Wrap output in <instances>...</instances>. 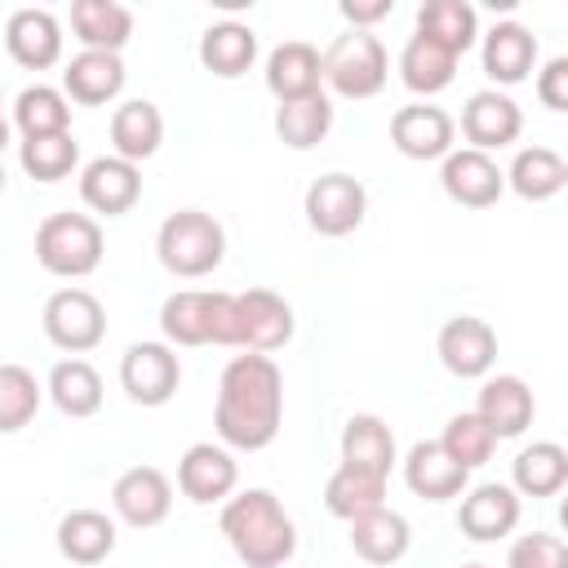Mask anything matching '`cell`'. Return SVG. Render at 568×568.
I'll use <instances>...</instances> for the list:
<instances>
[{"label": "cell", "mask_w": 568, "mask_h": 568, "mask_svg": "<svg viewBox=\"0 0 568 568\" xmlns=\"http://www.w3.org/2000/svg\"><path fill=\"white\" fill-rule=\"evenodd\" d=\"M284 422V373L271 355H235L217 377L213 426L222 448L257 453L280 435Z\"/></svg>", "instance_id": "6da1fadb"}, {"label": "cell", "mask_w": 568, "mask_h": 568, "mask_svg": "<svg viewBox=\"0 0 568 568\" xmlns=\"http://www.w3.org/2000/svg\"><path fill=\"white\" fill-rule=\"evenodd\" d=\"M217 528L244 568H284L297 550V528L271 488H244L222 501Z\"/></svg>", "instance_id": "7a4b0ae2"}, {"label": "cell", "mask_w": 568, "mask_h": 568, "mask_svg": "<svg viewBox=\"0 0 568 568\" xmlns=\"http://www.w3.org/2000/svg\"><path fill=\"white\" fill-rule=\"evenodd\" d=\"M155 257L178 280L213 275L222 266V257H226V231L204 209H178L155 231Z\"/></svg>", "instance_id": "3957f363"}, {"label": "cell", "mask_w": 568, "mask_h": 568, "mask_svg": "<svg viewBox=\"0 0 568 568\" xmlns=\"http://www.w3.org/2000/svg\"><path fill=\"white\" fill-rule=\"evenodd\" d=\"M36 262L58 280H84L102 266V226L89 213H49L36 226Z\"/></svg>", "instance_id": "277c9868"}, {"label": "cell", "mask_w": 568, "mask_h": 568, "mask_svg": "<svg viewBox=\"0 0 568 568\" xmlns=\"http://www.w3.org/2000/svg\"><path fill=\"white\" fill-rule=\"evenodd\" d=\"M320 67H324V84L337 98H355V102L359 98H377L386 89V75H390L386 44L373 31H342L320 53Z\"/></svg>", "instance_id": "5b68a950"}, {"label": "cell", "mask_w": 568, "mask_h": 568, "mask_svg": "<svg viewBox=\"0 0 568 568\" xmlns=\"http://www.w3.org/2000/svg\"><path fill=\"white\" fill-rule=\"evenodd\" d=\"M40 324H44V337L67 351V355H84L93 346H102L106 337V311L102 302L89 293V288H58L49 293L44 311H40Z\"/></svg>", "instance_id": "8992f818"}, {"label": "cell", "mask_w": 568, "mask_h": 568, "mask_svg": "<svg viewBox=\"0 0 568 568\" xmlns=\"http://www.w3.org/2000/svg\"><path fill=\"white\" fill-rule=\"evenodd\" d=\"M302 209H306V222H311L315 235L342 240V235H351V231L364 222V213H368V191H364V182L351 178V173H324V178H315V182L306 186Z\"/></svg>", "instance_id": "52a82bcc"}, {"label": "cell", "mask_w": 568, "mask_h": 568, "mask_svg": "<svg viewBox=\"0 0 568 568\" xmlns=\"http://www.w3.org/2000/svg\"><path fill=\"white\" fill-rule=\"evenodd\" d=\"M178 382H182V364L169 342H133L120 355V386L142 408L169 404L178 395Z\"/></svg>", "instance_id": "ba28073f"}, {"label": "cell", "mask_w": 568, "mask_h": 568, "mask_svg": "<svg viewBox=\"0 0 568 568\" xmlns=\"http://www.w3.org/2000/svg\"><path fill=\"white\" fill-rule=\"evenodd\" d=\"M235 324H240V342H235L240 351L271 355L293 337V306L271 288H248L235 293Z\"/></svg>", "instance_id": "9c48e42d"}, {"label": "cell", "mask_w": 568, "mask_h": 568, "mask_svg": "<svg viewBox=\"0 0 568 568\" xmlns=\"http://www.w3.org/2000/svg\"><path fill=\"white\" fill-rule=\"evenodd\" d=\"M435 351H439V364L453 377H462V382L488 377V368L497 364V333L479 315H453V320H444V328L435 337Z\"/></svg>", "instance_id": "30bf717a"}, {"label": "cell", "mask_w": 568, "mask_h": 568, "mask_svg": "<svg viewBox=\"0 0 568 568\" xmlns=\"http://www.w3.org/2000/svg\"><path fill=\"white\" fill-rule=\"evenodd\" d=\"M519 493L510 484H475L462 493V506H457V528L466 541H501L519 528Z\"/></svg>", "instance_id": "8fae6325"}, {"label": "cell", "mask_w": 568, "mask_h": 568, "mask_svg": "<svg viewBox=\"0 0 568 568\" xmlns=\"http://www.w3.org/2000/svg\"><path fill=\"white\" fill-rule=\"evenodd\" d=\"M439 186H444V195H448L453 204H462V209H493V204L501 200V191H506V173L497 169L493 155L462 146V151H448V155H444V164H439Z\"/></svg>", "instance_id": "7c38bea8"}, {"label": "cell", "mask_w": 568, "mask_h": 568, "mask_svg": "<svg viewBox=\"0 0 568 568\" xmlns=\"http://www.w3.org/2000/svg\"><path fill=\"white\" fill-rule=\"evenodd\" d=\"M524 133V111L510 93L497 89H479L466 98L462 106V138L470 142V151H501Z\"/></svg>", "instance_id": "4fadbf2b"}, {"label": "cell", "mask_w": 568, "mask_h": 568, "mask_svg": "<svg viewBox=\"0 0 568 568\" xmlns=\"http://www.w3.org/2000/svg\"><path fill=\"white\" fill-rule=\"evenodd\" d=\"M453 115L435 102H408L390 115V146L408 160H444L453 151Z\"/></svg>", "instance_id": "5bb4252c"}, {"label": "cell", "mask_w": 568, "mask_h": 568, "mask_svg": "<svg viewBox=\"0 0 568 568\" xmlns=\"http://www.w3.org/2000/svg\"><path fill=\"white\" fill-rule=\"evenodd\" d=\"M111 510L129 528H155V524H164L169 510H173V484H169V475L155 470V466H129L111 484Z\"/></svg>", "instance_id": "9a60e30c"}, {"label": "cell", "mask_w": 568, "mask_h": 568, "mask_svg": "<svg viewBox=\"0 0 568 568\" xmlns=\"http://www.w3.org/2000/svg\"><path fill=\"white\" fill-rule=\"evenodd\" d=\"M80 200L93 213L124 217L142 200V169L120 160V155H98L80 169Z\"/></svg>", "instance_id": "2e32d148"}, {"label": "cell", "mask_w": 568, "mask_h": 568, "mask_svg": "<svg viewBox=\"0 0 568 568\" xmlns=\"http://www.w3.org/2000/svg\"><path fill=\"white\" fill-rule=\"evenodd\" d=\"M235 484H240V466H235L231 448H222V444H191L178 462V488L195 506L226 501L235 493Z\"/></svg>", "instance_id": "e0dca14e"}, {"label": "cell", "mask_w": 568, "mask_h": 568, "mask_svg": "<svg viewBox=\"0 0 568 568\" xmlns=\"http://www.w3.org/2000/svg\"><path fill=\"white\" fill-rule=\"evenodd\" d=\"M470 413L493 430V439H515V435H524V430L532 426L537 399H532V390H528L524 377L497 373V377H488V382L479 386V399H475Z\"/></svg>", "instance_id": "ac0fdd59"}, {"label": "cell", "mask_w": 568, "mask_h": 568, "mask_svg": "<svg viewBox=\"0 0 568 568\" xmlns=\"http://www.w3.org/2000/svg\"><path fill=\"white\" fill-rule=\"evenodd\" d=\"M4 49L27 71H49L62 58V22L49 9H13L4 22Z\"/></svg>", "instance_id": "d6986e66"}, {"label": "cell", "mask_w": 568, "mask_h": 568, "mask_svg": "<svg viewBox=\"0 0 568 568\" xmlns=\"http://www.w3.org/2000/svg\"><path fill=\"white\" fill-rule=\"evenodd\" d=\"M124 62L120 53H98V49H80L67 71H62V93L67 102H80V106H106L120 98L124 89Z\"/></svg>", "instance_id": "ffe728a7"}, {"label": "cell", "mask_w": 568, "mask_h": 568, "mask_svg": "<svg viewBox=\"0 0 568 568\" xmlns=\"http://www.w3.org/2000/svg\"><path fill=\"white\" fill-rule=\"evenodd\" d=\"M404 484L422 497V501H448V497H462L466 484H470V470H462L444 448L439 439H417L404 457Z\"/></svg>", "instance_id": "44dd1931"}, {"label": "cell", "mask_w": 568, "mask_h": 568, "mask_svg": "<svg viewBox=\"0 0 568 568\" xmlns=\"http://www.w3.org/2000/svg\"><path fill=\"white\" fill-rule=\"evenodd\" d=\"M479 58H484V75L493 84H519L528 80V71L537 67V36L524 27V22H497L484 44H479Z\"/></svg>", "instance_id": "7402d4cb"}, {"label": "cell", "mask_w": 568, "mask_h": 568, "mask_svg": "<svg viewBox=\"0 0 568 568\" xmlns=\"http://www.w3.org/2000/svg\"><path fill=\"white\" fill-rule=\"evenodd\" d=\"M213 306L217 288H182L160 306V333L169 346H213Z\"/></svg>", "instance_id": "603a6c76"}, {"label": "cell", "mask_w": 568, "mask_h": 568, "mask_svg": "<svg viewBox=\"0 0 568 568\" xmlns=\"http://www.w3.org/2000/svg\"><path fill=\"white\" fill-rule=\"evenodd\" d=\"M160 142H164V115H160L155 102L129 98L111 111V146H115L111 155H120L129 164H142L160 151Z\"/></svg>", "instance_id": "cb8c5ba5"}, {"label": "cell", "mask_w": 568, "mask_h": 568, "mask_svg": "<svg viewBox=\"0 0 568 568\" xmlns=\"http://www.w3.org/2000/svg\"><path fill=\"white\" fill-rule=\"evenodd\" d=\"M320 84H324V67H320V49H315V44H306V40H284V44L271 49V58H266V89H271L280 102L320 93Z\"/></svg>", "instance_id": "d4e9b609"}, {"label": "cell", "mask_w": 568, "mask_h": 568, "mask_svg": "<svg viewBox=\"0 0 568 568\" xmlns=\"http://www.w3.org/2000/svg\"><path fill=\"white\" fill-rule=\"evenodd\" d=\"M408 546H413V528L390 506H377V510L351 519V550L364 564H399L408 555Z\"/></svg>", "instance_id": "484cf974"}, {"label": "cell", "mask_w": 568, "mask_h": 568, "mask_svg": "<svg viewBox=\"0 0 568 568\" xmlns=\"http://www.w3.org/2000/svg\"><path fill=\"white\" fill-rule=\"evenodd\" d=\"M257 62V31L248 22H213L204 36H200V67L222 75V80H235L244 75L248 67Z\"/></svg>", "instance_id": "4316f807"}, {"label": "cell", "mask_w": 568, "mask_h": 568, "mask_svg": "<svg viewBox=\"0 0 568 568\" xmlns=\"http://www.w3.org/2000/svg\"><path fill=\"white\" fill-rule=\"evenodd\" d=\"M501 173H506V186H510L519 200H528V204L555 200V195L568 186V164H564V155L550 151V146H524V151H515L510 169H501Z\"/></svg>", "instance_id": "83f0119b"}, {"label": "cell", "mask_w": 568, "mask_h": 568, "mask_svg": "<svg viewBox=\"0 0 568 568\" xmlns=\"http://www.w3.org/2000/svg\"><path fill=\"white\" fill-rule=\"evenodd\" d=\"M568 484V448L555 439H537L515 453L510 462V488L519 497H555Z\"/></svg>", "instance_id": "f1b7e54d"}, {"label": "cell", "mask_w": 568, "mask_h": 568, "mask_svg": "<svg viewBox=\"0 0 568 568\" xmlns=\"http://www.w3.org/2000/svg\"><path fill=\"white\" fill-rule=\"evenodd\" d=\"M58 550L62 559L71 564H102L111 550H115V519L93 510V506H80V510H67L58 519Z\"/></svg>", "instance_id": "f546056e"}, {"label": "cell", "mask_w": 568, "mask_h": 568, "mask_svg": "<svg viewBox=\"0 0 568 568\" xmlns=\"http://www.w3.org/2000/svg\"><path fill=\"white\" fill-rule=\"evenodd\" d=\"M71 31L84 49L120 53L133 36V13L115 0H75L71 4Z\"/></svg>", "instance_id": "4dcf8cb0"}, {"label": "cell", "mask_w": 568, "mask_h": 568, "mask_svg": "<svg viewBox=\"0 0 568 568\" xmlns=\"http://www.w3.org/2000/svg\"><path fill=\"white\" fill-rule=\"evenodd\" d=\"M44 395H49L53 408L67 413V417H93V413L102 408V377H98V368H93L89 359L71 355V359H58V364L49 368Z\"/></svg>", "instance_id": "1f68e13d"}, {"label": "cell", "mask_w": 568, "mask_h": 568, "mask_svg": "<svg viewBox=\"0 0 568 568\" xmlns=\"http://www.w3.org/2000/svg\"><path fill=\"white\" fill-rule=\"evenodd\" d=\"M417 36L435 40L453 58H462L479 40V13L466 0H426L417 9Z\"/></svg>", "instance_id": "d6a6232c"}, {"label": "cell", "mask_w": 568, "mask_h": 568, "mask_svg": "<svg viewBox=\"0 0 568 568\" xmlns=\"http://www.w3.org/2000/svg\"><path fill=\"white\" fill-rule=\"evenodd\" d=\"M324 506L333 519H359L377 506H386V475H373V470H359V466H337L324 484Z\"/></svg>", "instance_id": "836d02e7"}, {"label": "cell", "mask_w": 568, "mask_h": 568, "mask_svg": "<svg viewBox=\"0 0 568 568\" xmlns=\"http://www.w3.org/2000/svg\"><path fill=\"white\" fill-rule=\"evenodd\" d=\"M342 462L373 470V475H390L395 466V435L377 413H355L342 426Z\"/></svg>", "instance_id": "e575fe53"}, {"label": "cell", "mask_w": 568, "mask_h": 568, "mask_svg": "<svg viewBox=\"0 0 568 568\" xmlns=\"http://www.w3.org/2000/svg\"><path fill=\"white\" fill-rule=\"evenodd\" d=\"M453 75H457V58L448 49H439L435 40L413 31L408 44L399 49V80H404V89L430 98V93H444L453 84Z\"/></svg>", "instance_id": "d590c367"}, {"label": "cell", "mask_w": 568, "mask_h": 568, "mask_svg": "<svg viewBox=\"0 0 568 568\" xmlns=\"http://www.w3.org/2000/svg\"><path fill=\"white\" fill-rule=\"evenodd\" d=\"M328 129H333V102H328L324 89L275 106V133H280V142L293 146V151L320 146V142L328 138Z\"/></svg>", "instance_id": "8d00e7d4"}, {"label": "cell", "mask_w": 568, "mask_h": 568, "mask_svg": "<svg viewBox=\"0 0 568 568\" xmlns=\"http://www.w3.org/2000/svg\"><path fill=\"white\" fill-rule=\"evenodd\" d=\"M13 124L22 138H49V133H71V102L53 84H31L13 102Z\"/></svg>", "instance_id": "74e56055"}, {"label": "cell", "mask_w": 568, "mask_h": 568, "mask_svg": "<svg viewBox=\"0 0 568 568\" xmlns=\"http://www.w3.org/2000/svg\"><path fill=\"white\" fill-rule=\"evenodd\" d=\"M40 399H44V386L36 382L31 368L0 364V435L31 426V417L40 413Z\"/></svg>", "instance_id": "f35d334b"}, {"label": "cell", "mask_w": 568, "mask_h": 568, "mask_svg": "<svg viewBox=\"0 0 568 568\" xmlns=\"http://www.w3.org/2000/svg\"><path fill=\"white\" fill-rule=\"evenodd\" d=\"M18 160H22L27 178H36V182H62V178H71V169L80 164V142H75L71 133L22 138Z\"/></svg>", "instance_id": "ab89813d"}, {"label": "cell", "mask_w": 568, "mask_h": 568, "mask_svg": "<svg viewBox=\"0 0 568 568\" xmlns=\"http://www.w3.org/2000/svg\"><path fill=\"white\" fill-rule=\"evenodd\" d=\"M439 448H444L462 470H475V466H484V462L493 457L497 439H493V430H488L475 413H453L448 426H444V435H439Z\"/></svg>", "instance_id": "60d3db41"}, {"label": "cell", "mask_w": 568, "mask_h": 568, "mask_svg": "<svg viewBox=\"0 0 568 568\" xmlns=\"http://www.w3.org/2000/svg\"><path fill=\"white\" fill-rule=\"evenodd\" d=\"M506 568H568V546L555 532H524L510 541Z\"/></svg>", "instance_id": "b9f144b4"}, {"label": "cell", "mask_w": 568, "mask_h": 568, "mask_svg": "<svg viewBox=\"0 0 568 568\" xmlns=\"http://www.w3.org/2000/svg\"><path fill=\"white\" fill-rule=\"evenodd\" d=\"M537 102L546 111H568V58H550L537 71Z\"/></svg>", "instance_id": "7bdbcfd3"}, {"label": "cell", "mask_w": 568, "mask_h": 568, "mask_svg": "<svg viewBox=\"0 0 568 568\" xmlns=\"http://www.w3.org/2000/svg\"><path fill=\"white\" fill-rule=\"evenodd\" d=\"M337 13L351 22V31H368L373 22H382V18H390L395 13V0H342L337 4Z\"/></svg>", "instance_id": "ee69618b"}, {"label": "cell", "mask_w": 568, "mask_h": 568, "mask_svg": "<svg viewBox=\"0 0 568 568\" xmlns=\"http://www.w3.org/2000/svg\"><path fill=\"white\" fill-rule=\"evenodd\" d=\"M4 146H9V120L0 115V155H4Z\"/></svg>", "instance_id": "f6af8a7d"}, {"label": "cell", "mask_w": 568, "mask_h": 568, "mask_svg": "<svg viewBox=\"0 0 568 568\" xmlns=\"http://www.w3.org/2000/svg\"><path fill=\"white\" fill-rule=\"evenodd\" d=\"M0 195H4V164H0Z\"/></svg>", "instance_id": "bcb514c9"}, {"label": "cell", "mask_w": 568, "mask_h": 568, "mask_svg": "<svg viewBox=\"0 0 568 568\" xmlns=\"http://www.w3.org/2000/svg\"><path fill=\"white\" fill-rule=\"evenodd\" d=\"M462 568H488V564H462Z\"/></svg>", "instance_id": "7dc6e473"}]
</instances>
